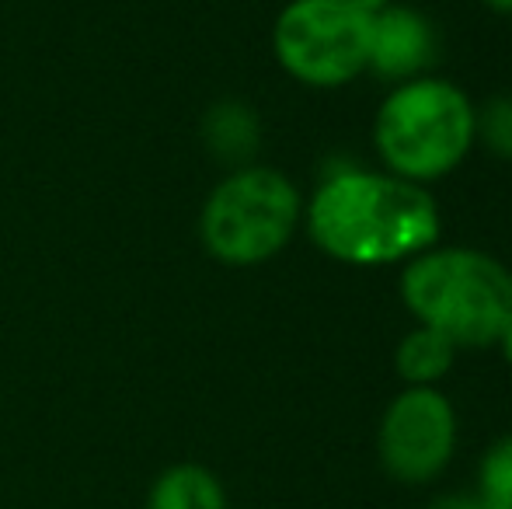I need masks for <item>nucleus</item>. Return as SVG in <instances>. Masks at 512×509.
<instances>
[{
  "instance_id": "nucleus-1",
  "label": "nucleus",
  "mask_w": 512,
  "mask_h": 509,
  "mask_svg": "<svg viewBox=\"0 0 512 509\" xmlns=\"http://www.w3.org/2000/svg\"><path fill=\"white\" fill-rule=\"evenodd\" d=\"M307 231L338 262H411L439 241V206L422 185L391 171L342 168L310 196Z\"/></svg>"
},
{
  "instance_id": "nucleus-2",
  "label": "nucleus",
  "mask_w": 512,
  "mask_h": 509,
  "mask_svg": "<svg viewBox=\"0 0 512 509\" xmlns=\"http://www.w3.org/2000/svg\"><path fill=\"white\" fill-rule=\"evenodd\" d=\"M401 300L422 328L481 349L512 318V272L478 248H429L401 272Z\"/></svg>"
},
{
  "instance_id": "nucleus-3",
  "label": "nucleus",
  "mask_w": 512,
  "mask_h": 509,
  "mask_svg": "<svg viewBox=\"0 0 512 509\" xmlns=\"http://www.w3.org/2000/svg\"><path fill=\"white\" fill-rule=\"evenodd\" d=\"M380 161L408 182H436L460 168L478 140V109L450 81L415 77L384 98L373 126Z\"/></svg>"
},
{
  "instance_id": "nucleus-4",
  "label": "nucleus",
  "mask_w": 512,
  "mask_h": 509,
  "mask_svg": "<svg viewBox=\"0 0 512 509\" xmlns=\"http://www.w3.org/2000/svg\"><path fill=\"white\" fill-rule=\"evenodd\" d=\"M300 192L283 171L244 164L234 168L199 213V238L223 265H262L290 245L300 224Z\"/></svg>"
},
{
  "instance_id": "nucleus-5",
  "label": "nucleus",
  "mask_w": 512,
  "mask_h": 509,
  "mask_svg": "<svg viewBox=\"0 0 512 509\" xmlns=\"http://www.w3.org/2000/svg\"><path fill=\"white\" fill-rule=\"evenodd\" d=\"M373 11L352 0H293L272 25V53L307 88H342L370 67Z\"/></svg>"
},
{
  "instance_id": "nucleus-6",
  "label": "nucleus",
  "mask_w": 512,
  "mask_h": 509,
  "mask_svg": "<svg viewBox=\"0 0 512 509\" xmlns=\"http://www.w3.org/2000/svg\"><path fill=\"white\" fill-rule=\"evenodd\" d=\"M380 461L405 485L439 478L457 450V412L439 387H405L380 419Z\"/></svg>"
},
{
  "instance_id": "nucleus-7",
  "label": "nucleus",
  "mask_w": 512,
  "mask_h": 509,
  "mask_svg": "<svg viewBox=\"0 0 512 509\" xmlns=\"http://www.w3.org/2000/svg\"><path fill=\"white\" fill-rule=\"evenodd\" d=\"M436 60V32L425 14L415 7H380L373 11V35H370V67L377 77L391 81H415L422 70Z\"/></svg>"
},
{
  "instance_id": "nucleus-8",
  "label": "nucleus",
  "mask_w": 512,
  "mask_h": 509,
  "mask_svg": "<svg viewBox=\"0 0 512 509\" xmlns=\"http://www.w3.org/2000/svg\"><path fill=\"white\" fill-rule=\"evenodd\" d=\"M147 509H227V492L209 468L185 461L171 464L154 478Z\"/></svg>"
},
{
  "instance_id": "nucleus-9",
  "label": "nucleus",
  "mask_w": 512,
  "mask_h": 509,
  "mask_svg": "<svg viewBox=\"0 0 512 509\" xmlns=\"http://www.w3.org/2000/svg\"><path fill=\"white\" fill-rule=\"evenodd\" d=\"M203 140L223 164L244 168L258 150V116L244 102H220L206 112Z\"/></svg>"
},
{
  "instance_id": "nucleus-10",
  "label": "nucleus",
  "mask_w": 512,
  "mask_h": 509,
  "mask_svg": "<svg viewBox=\"0 0 512 509\" xmlns=\"http://www.w3.org/2000/svg\"><path fill=\"white\" fill-rule=\"evenodd\" d=\"M453 356H457V346H453L446 335L418 325L415 332H408L405 339L398 342L394 367H398V377L408 387H436L450 374Z\"/></svg>"
},
{
  "instance_id": "nucleus-11",
  "label": "nucleus",
  "mask_w": 512,
  "mask_h": 509,
  "mask_svg": "<svg viewBox=\"0 0 512 509\" xmlns=\"http://www.w3.org/2000/svg\"><path fill=\"white\" fill-rule=\"evenodd\" d=\"M478 496L495 509H512V433L495 440L478 464Z\"/></svg>"
},
{
  "instance_id": "nucleus-12",
  "label": "nucleus",
  "mask_w": 512,
  "mask_h": 509,
  "mask_svg": "<svg viewBox=\"0 0 512 509\" xmlns=\"http://www.w3.org/2000/svg\"><path fill=\"white\" fill-rule=\"evenodd\" d=\"M478 140L492 150L495 157L512 161V95L492 98L478 112Z\"/></svg>"
},
{
  "instance_id": "nucleus-13",
  "label": "nucleus",
  "mask_w": 512,
  "mask_h": 509,
  "mask_svg": "<svg viewBox=\"0 0 512 509\" xmlns=\"http://www.w3.org/2000/svg\"><path fill=\"white\" fill-rule=\"evenodd\" d=\"M429 509H495V506L474 492V496H443V499H436Z\"/></svg>"
},
{
  "instance_id": "nucleus-14",
  "label": "nucleus",
  "mask_w": 512,
  "mask_h": 509,
  "mask_svg": "<svg viewBox=\"0 0 512 509\" xmlns=\"http://www.w3.org/2000/svg\"><path fill=\"white\" fill-rule=\"evenodd\" d=\"M499 346H502V356L509 360V367H512V318H509V325L502 328V335H499Z\"/></svg>"
},
{
  "instance_id": "nucleus-15",
  "label": "nucleus",
  "mask_w": 512,
  "mask_h": 509,
  "mask_svg": "<svg viewBox=\"0 0 512 509\" xmlns=\"http://www.w3.org/2000/svg\"><path fill=\"white\" fill-rule=\"evenodd\" d=\"M352 4L366 7V11H380V7H387V4H391V0H352Z\"/></svg>"
},
{
  "instance_id": "nucleus-16",
  "label": "nucleus",
  "mask_w": 512,
  "mask_h": 509,
  "mask_svg": "<svg viewBox=\"0 0 512 509\" xmlns=\"http://www.w3.org/2000/svg\"><path fill=\"white\" fill-rule=\"evenodd\" d=\"M488 7H495V11H502V14H512V0H485Z\"/></svg>"
}]
</instances>
